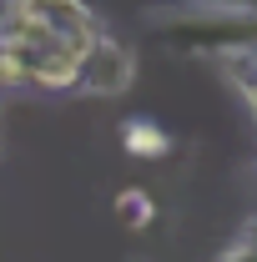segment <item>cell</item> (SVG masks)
I'll list each match as a JSON object with an SVG mask.
<instances>
[{
    "label": "cell",
    "mask_w": 257,
    "mask_h": 262,
    "mask_svg": "<svg viewBox=\"0 0 257 262\" xmlns=\"http://www.w3.org/2000/svg\"><path fill=\"white\" fill-rule=\"evenodd\" d=\"M116 217H121L126 227H152V222H157V202L141 192V187H126V192L116 196Z\"/></svg>",
    "instance_id": "obj_5"
},
{
    "label": "cell",
    "mask_w": 257,
    "mask_h": 262,
    "mask_svg": "<svg viewBox=\"0 0 257 262\" xmlns=\"http://www.w3.org/2000/svg\"><path fill=\"white\" fill-rule=\"evenodd\" d=\"M121 146H126L131 157H166V151H172V136L161 126H152V121H131V126L121 131Z\"/></svg>",
    "instance_id": "obj_4"
},
{
    "label": "cell",
    "mask_w": 257,
    "mask_h": 262,
    "mask_svg": "<svg viewBox=\"0 0 257 262\" xmlns=\"http://www.w3.org/2000/svg\"><path fill=\"white\" fill-rule=\"evenodd\" d=\"M0 31H5V5H0Z\"/></svg>",
    "instance_id": "obj_9"
},
{
    "label": "cell",
    "mask_w": 257,
    "mask_h": 262,
    "mask_svg": "<svg viewBox=\"0 0 257 262\" xmlns=\"http://www.w3.org/2000/svg\"><path fill=\"white\" fill-rule=\"evenodd\" d=\"M5 10H15V15L35 20V26H46L51 35L81 31V26H96V15H91L81 0H10Z\"/></svg>",
    "instance_id": "obj_2"
},
{
    "label": "cell",
    "mask_w": 257,
    "mask_h": 262,
    "mask_svg": "<svg viewBox=\"0 0 257 262\" xmlns=\"http://www.w3.org/2000/svg\"><path fill=\"white\" fill-rule=\"evenodd\" d=\"M217 262H257V242H232Z\"/></svg>",
    "instance_id": "obj_7"
},
{
    "label": "cell",
    "mask_w": 257,
    "mask_h": 262,
    "mask_svg": "<svg viewBox=\"0 0 257 262\" xmlns=\"http://www.w3.org/2000/svg\"><path fill=\"white\" fill-rule=\"evenodd\" d=\"M237 91H242V101L252 106V116H257V86H252V81H237Z\"/></svg>",
    "instance_id": "obj_8"
},
{
    "label": "cell",
    "mask_w": 257,
    "mask_h": 262,
    "mask_svg": "<svg viewBox=\"0 0 257 262\" xmlns=\"http://www.w3.org/2000/svg\"><path fill=\"white\" fill-rule=\"evenodd\" d=\"M20 86H31V76H26V56L0 51V91H20Z\"/></svg>",
    "instance_id": "obj_6"
},
{
    "label": "cell",
    "mask_w": 257,
    "mask_h": 262,
    "mask_svg": "<svg viewBox=\"0 0 257 262\" xmlns=\"http://www.w3.org/2000/svg\"><path fill=\"white\" fill-rule=\"evenodd\" d=\"M26 76H31L35 91H81V66L66 61L56 46H46V51L26 56Z\"/></svg>",
    "instance_id": "obj_3"
},
{
    "label": "cell",
    "mask_w": 257,
    "mask_h": 262,
    "mask_svg": "<svg viewBox=\"0 0 257 262\" xmlns=\"http://www.w3.org/2000/svg\"><path fill=\"white\" fill-rule=\"evenodd\" d=\"M131 86V51L121 40L101 35L96 51L81 61V91H101V96H116Z\"/></svg>",
    "instance_id": "obj_1"
}]
</instances>
